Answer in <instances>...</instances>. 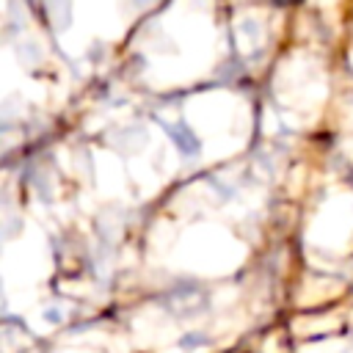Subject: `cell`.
<instances>
[{
  "mask_svg": "<svg viewBox=\"0 0 353 353\" xmlns=\"http://www.w3.org/2000/svg\"><path fill=\"white\" fill-rule=\"evenodd\" d=\"M276 6H292V3H301V0H273Z\"/></svg>",
  "mask_w": 353,
  "mask_h": 353,
  "instance_id": "6da1fadb",
  "label": "cell"
}]
</instances>
